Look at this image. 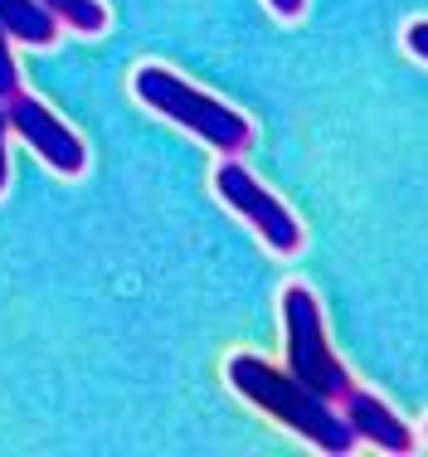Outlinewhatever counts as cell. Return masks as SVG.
Instances as JSON below:
<instances>
[{
    "label": "cell",
    "instance_id": "obj_1",
    "mask_svg": "<svg viewBox=\"0 0 428 457\" xmlns=\"http://www.w3.org/2000/svg\"><path fill=\"white\" fill-rule=\"evenodd\" d=\"M229 385L239 389V395L248 399L254 409L273 413L278 423H288L298 438H306L316 453H331V457H346L356 448V428L346 423V413L331 404V399H322L316 389H306L302 379H292L288 370H273L268 361H258V355H229L224 365Z\"/></svg>",
    "mask_w": 428,
    "mask_h": 457
},
{
    "label": "cell",
    "instance_id": "obj_2",
    "mask_svg": "<svg viewBox=\"0 0 428 457\" xmlns=\"http://www.w3.org/2000/svg\"><path fill=\"white\" fill-rule=\"evenodd\" d=\"M131 93H137L151 112L166 117V122L185 127V132L200 137L205 146H214L219 156H244V151L254 146V127H248L244 112H234L229 103H219V97L195 88V83H185L180 73L161 69V63H141V69L131 73Z\"/></svg>",
    "mask_w": 428,
    "mask_h": 457
},
{
    "label": "cell",
    "instance_id": "obj_3",
    "mask_svg": "<svg viewBox=\"0 0 428 457\" xmlns=\"http://www.w3.org/2000/svg\"><path fill=\"white\" fill-rule=\"evenodd\" d=\"M282 345H288V375L341 409V399L356 389V379H350V370L336 361L331 341H326L322 302L298 282L282 292Z\"/></svg>",
    "mask_w": 428,
    "mask_h": 457
},
{
    "label": "cell",
    "instance_id": "obj_4",
    "mask_svg": "<svg viewBox=\"0 0 428 457\" xmlns=\"http://www.w3.org/2000/svg\"><path fill=\"white\" fill-rule=\"evenodd\" d=\"M214 195H219V200H224L248 228H254V234L273 248V253L292 258V253L302 248V220L268 190V185H258V176H254V170H248L239 156H224V161L214 166Z\"/></svg>",
    "mask_w": 428,
    "mask_h": 457
},
{
    "label": "cell",
    "instance_id": "obj_5",
    "mask_svg": "<svg viewBox=\"0 0 428 457\" xmlns=\"http://www.w3.org/2000/svg\"><path fill=\"white\" fill-rule=\"evenodd\" d=\"M5 117H10V132L25 141V146H35V156L49 170H59V176H83V166H88L83 137L73 132V127H63V117H54L39 97L15 93L5 103Z\"/></svg>",
    "mask_w": 428,
    "mask_h": 457
},
{
    "label": "cell",
    "instance_id": "obj_6",
    "mask_svg": "<svg viewBox=\"0 0 428 457\" xmlns=\"http://www.w3.org/2000/svg\"><path fill=\"white\" fill-rule=\"evenodd\" d=\"M341 413H346V423L356 428V438L360 443H375L380 453H414V433H409V423L394 413L385 399H375L370 389H350V395L341 399Z\"/></svg>",
    "mask_w": 428,
    "mask_h": 457
},
{
    "label": "cell",
    "instance_id": "obj_7",
    "mask_svg": "<svg viewBox=\"0 0 428 457\" xmlns=\"http://www.w3.org/2000/svg\"><path fill=\"white\" fill-rule=\"evenodd\" d=\"M0 25L10 29V39L29 49H49L59 35V20L39 5V0H0Z\"/></svg>",
    "mask_w": 428,
    "mask_h": 457
},
{
    "label": "cell",
    "instance_id": "obj_8",
    "mask_svg": "<svg viewBox=\"0 0 428 457\" xmlns=\"http://www.w3.org/2000/svg\"><path fill=\"white\" fill-rule=\"evenodd\" d=\"M44 10H49L59 25L79 29V35H103L107 29V10L103 0H39Z\"/></svg>",
    "mask_w": 428,
    "mask_h": 457
},
{
    "label": "cell",
    "instance_id": "obj_9",
    "mask_svg": "<svg viewBox=\"0 0 428 457\" xmlns=\"http://www.w3.org/2000/svg\"><path fill=\"white\" fill-rule=\"evenodd\" d=\"M15 93H25V83H20V63L10 54V29L0 25V103H10Z\"/></svg>",
    "mask_w": 428,
    "mask_h": 457
},
{
    "label": "cell",
    "instance_id": "obj_10",
    "mask_svg": "<svg viewBox=\"0 0 428 457\" xmlns=\"http://www.w3.org/2000/svg\"><path fill=\"white\" fill-rule=\"evenodd\" d=\"M404 49H409L414 59L428 63V20H414V25L404 29Z\"/></svg>",
    "mask_w": 428,
    "mask_h": 457
},
{
    "label": "cell",
    "instance_id": "obj_11",
    "mask_svg": "<svg viewBox=\"0 0 428 457\" xmlns=\"http://www.w3.org/2000/svg\"><path fill=\"white\" fill-rule=\"evenodd\" d=\"M5 141H10V117H5V103H0V195H5V185H10V151H5Z\"/></svg>",
    "mask_w": 428,
    "mask_h": 457
},
{
    "label": "cell",
    "instance_id": "obj_12",
    "mask_svg": "<svg viewBox=\"0 0 428 457\" xmlns=\"http://www.w3.org/2000/svg\"><path fill=\"white\" fill-rule=\"evenodd\" d=\"M268 10H273L278 20H298L302 10H306V0H268Z\"/></svg>",
    "mask_w": 428,
    "mask_h": 457
},
{
    "label": "cell",
    "instance_id": "obj_13",
    "mask_svg": "<svg viewBox=\"0 0 428 457\" xmlns=\"http://www.w3.org/2000/svg\"><path fill=\"white\" fill-rule=\"evenodd\" d=\"M424 438H428V423H424Z\"/></svg>",
    "mask_w": 428,
    "mask_h": 457
}]
</instances>
